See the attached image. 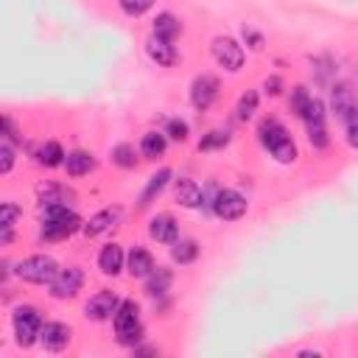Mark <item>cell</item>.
Instances as JSON below:
<instances>
[{
    "instance_id": "cell-36",
    "label": "cell",
    "mask_w": 358,
    "mask_h": 358,
    "mask_svg": "<svg viewBox=\"0 0 358 358\" xmlns=\"http://www.w3.org/2000/svg\"><path fill=\"white\" fill-rule=\"evenodd\" d=\"M168 134L173 140H185L188 137V123L185 120H168Z\"/></svg>"
},
{
    "instance_id": "cell-34",
    "label": "cell",
    "mask_w": 358,
    "mask_h": 358,
    "mask_svg": "<svg viewBox=\"0 0 358 358\" xmlns=\"http://www.w3.org/2000/svg\"><path fill=\"white\" fill-rule=\"evenodd\" d=\"M227 140H230L227 132H210V134L199 143V148H205V151H208V148H221V146H227Z\"/></svg>"
},
{
    "instance_id": "cell-7",
    "label": "cell",
    "mask_w": 358,
    "mask_h": 358,
    "mask_svg": "<svg viewBox=\"0 0 358 358\" xmlns=\"http://www.w3.org/2000/svg\"><path fill=\"white\" fill-rule=\"evenodd\" d=\"M81 283H84V272H81L79 266H68V269H62V272L56 274V280L51 283V294H54L56 299L76 297L79 288H81Z\"/></svg>"
},
{
    "instance_id": "cell-35",
    "label": "cell",
    "mask_w": 358,
    "mask_h": 358,
    "mask_svg": "<svg viewBox=\"0 0 358 358\" xmlns=\"http://www.w3.org/2000/svg\"><path fill=\"white\" fill-rule=\"evenodd\" d=\"M344 123H347V143H350L352 148H358V112L350 115Z\"/></svg>"
},
{
    "instance_id": "cell-9",
    "label": "cell",
    "mask_w": 358,
    "mask_h": 358,
    "mask_svg": "<svg viewBox=\"0 0 358 358\" xmlns=\"http://www.w3.org/2000/svg\"><path fill=\"white\" fill-rule=\"evenodd\" d=\"M118 308H120V299H118V294H115V291H98V294H93V297H90V302H87V308H84V313H87V319L104 322V319H109Z\"/></svg>"
},
{
    "instance_id": "cell-18",
    "label": "cell",
    "mask_w": 358,
    "mask_h": 358,
    "mask_svg": "<svg viewBox=\"0 0 358 358\" xmlns=\"http://www.w3.org/2000/svg\"><path fill=\"white\" fill-rule=\"evenodd\" d=\"M65 168H68L70 176H84V173H90L95 168V159L87 151H70L65 157Z\"/></svg>"
},
{
    "instance_id": "cell-26",
    "label": "cell",
    "mask_w": 358,
    "mask_h": 358,
    "mask_svg": "<svg viewBox=\"0 0 358 358\" xmlns=\"http://www.w3.org/2000/svg\"><path fill=\"white\" fill-rule=\"evenodd\" d=\"M255 109H258V93L255 90H247L244 95H241V101H238V118L241 120H249L252 115H255Z\"/></svg>"
},
{
    "instance_id": "cell-38",
    "label": "cell",
    "mask_w": 358,
    "mask_h": 358,
    "mask_svg": "<svg viewBox=\"0 0 358 358\" xmlns=\"http://www.w3.org/2000/svg\"><path fill=\"white\" fill-rule=\"evenodd\" d=\"M263 87H266V93H269V95H277V93H280V79H277V76H274V79H266V84H263Z\"/></svg>"
},
{
    "instance_id": "cell-8",
    "label": "cell",
    "mask_w": 358,
    "mask_h": 358,
    "mask_svg": "<svg viewBox=\"0 0 358 358\" xmlns=\"http://www.w3.org/2000/svg\"><path fill=\"white\" fill-rule=\"evenodd\" d=\"M219 98V79L210 76V73H202L194 79L191 84V101L196 109H208L213 101Z\"/></svg>"
},
{
    "instance_id": "cell-32",
    "label": "cell",
    "mask_w": 358,
    "mask_h": 358,
    "mask_svg": "<svg viewBox=\"0 0 358 358\" xmlns=\"http://www.w3.org/2000/svg\"><path fill=\"white\" fill-rule=\"evenodd\" d=\"M308 137H311V146L313 148H325L327 146V129H325V123L308 126Z\"/></svg>"
},
{
    "instance_id": "cell-24",
    "label": "cell",
    "mask_w": 358,
    "mask_h": 358,
    "mask_svg": "<svg viewBox=\"0 0 358 358\" xmlns=\"http://www.w3.org/2000/svg\"><path fill=\"white\" fill-rule=\"evenodd\" d=\"M112 221H115V216H112L109 210H104V213H95V216H93V219L84 224V235L95 238V235H101V233H104V230H107Z\"/></svg>"
},
{
    "instance_id": "cell-27",
    "label": "cell",
    "mask_w": 358,
    "mask_h": 358,
    "mask_svg": "<svg viewBox=\"0 0 358 358\" xmlns=\"http://www.w3.org/2000/svg\"><path fill=\"white\" fill-rule=\"evenodd\" d=\"M112 159H115L120 168H134V162H137V157H134V148H132L129 143H120V146L112 151Z\"/></svg>"
},
{
    "instance_id": "cell-1",
    "label": "cell",
    "mask_w": 358,
    "mask_h": 358,
    "mask_svg": "<svg viewBox=\"0 0 358 358\" xmlns=\"http://www.w3.org/2000/svg\"><path fill=\"white\" fill-rule=\"evenodd\" d=\"M79 227H81V219H79L73 210H68V205H65V202L45 205L42 238H48V241H62V238L73 235Z\"/></svg>"
},
{
    "instance_id": "cell-21",
    "label": "cell",
    "mask_w": 358,
    "mask_h": 358,
    "mask_svg": "<svg viewBox=\"0 0 358 358\" xmlns=\"http://www.w3.org/2000/svg\"><path fill=\"white\" fill-rule=\"evenodd\" d=\"M140 151H143V157H148V159L162 157V151H165V134H159V132H148V134H143V140H140Z\"/></svg>"
},
{
    "instance_id": "cell-23",
    "label": "cell",
    "mask_w": 358,
    "mask_h": 358,
    "mask_svg": "<svg viewBox=\"0 0 358 358\" xmlns=\"http://www.w3.org/2000/svg\"><path fill=\"white\" fill-rule=\"evenodd\" d=\"M65 151H62V146L56 143V140H51V143H45L42 148H40V162L42 165H48V168H56V165H62L65 162Z\"/></svg>"
},
{
    "instance_id": "cell-22",
    "label": "cell",
    "mask_w": 358,
    "mask_h": 358,
    "mask_svg": "<svg viewBox=\"0 0 358 358\" xmlns=\"http://www.w3.org/2000/svg\"><path fill=\"white\" fill-rule=\"evenodd\" d=\"M171 255H173L176 263H191V260H196V255H199V244H196V241H173Z\"/></svg>"
},
{
    "instance_id": "cell-2",
    "label": "cell",
    "mask_w": 358,
    "mask_h": 358,
    "mask_svg": "<svg viewBox=\"0 0 358 358\" xmlns=\"http://www.w3.org/2000/svg\"><path fill=\"white\" fill-rule=\"evenodd\" d=\"M115 333H118V341L126 344V347H134L143 336V325H140V308L137 302L126 299L120 302V308L115 311Z\"/></svg>"
},
{
    "instance_id": "cell-14",
    "label": "cell",
    "mask_w": 358,
    "mask_h": 358,
    "mask_svg": "<svg viewBox=\"0 0 358 358\" xmlns=\"http://www.w3.org/2000/svg\"><path fill=\"white\" fill-rule=\"evenodd\" d=\"M40 341L45 344V350H54V352H56V350L68 347V341H70V327L62 325V322H48V325H42Z\"/></svg>"
},
{
    "instance_id": "cell-12",
    "label": "cell",
    "mask_w": 358,
    "mask_h": 358,
    "mask_svg": "<svg viewBox=\"0 0 358 358\" xmlns=\"http://www.w3.org/2000/svg\"><path fill=\"white\" fill-rule=\"evenodd\" d=\"M146 51H148V56H151L159 68H171V65H176V59H179V54H176V48L171 45V40H162V37H151V40L146 42Z\"/></svg>"
},
{
    "instance_id": "cell-28",
    "label": "cell",
    "mask_w": 358,
    "mask_h": 358,
    "mask_svg": "<svg viewBox=\"0 0 358 358\" xmlns=\"http://www.w3.org/2000/svg\"><path fill=\"white\" fill-rule=\"evenodd\" d=\"M302 120H305L308 126H316V123H325V104H322V101H316V98H311V104H308V109H305V115H302Z\"/></svg>"
},
{
    "instance_id": "cell-13",
    "label": "cell",
    "mask_w": 358,
    "mask_h": 358,
    "mask_svg": "<svg viewBox=\"0 0 358 358\" xmlns=\"http://www.w3.org/2000/svg\"><path fill=\"white\" fill-rule=\"evenodd\" d=\"M148 235H151L154 241H159V244H173V241H176V235H179V227H176L173 216L162 213V216H154V219H151V224H148Z\"/></svg>"
},
{
    "instance_id": "cell-4",
    "label": "cell",
    "mask_w": 358,
    "mask_h": 358,
    "mask_svg": "<svg viewBox=\"0 0 358 358\" xmlns=\"http://www.w3.org/2000/svg\"><path fill=\"white\" fill-rule=\"evenodd\" d=\"M12 322H15V336H17V341H20L23 347L34 344L37 336L42 333V316H40L37 308H29V305L17 308Z\"/></svg>"
},
{
    "instance_id": "cell-20",
    "label": "cell",
    "mask_w": 358,
    "mask_h": 358,
    "mask_svg": "<svg viewBox=\"0 0 358 358\" xmlns=\"http://www.w3.org/2000/svg\"><path fill=\"white\" fill-rule=\"evenodd\" d=\"M154 272V258L146 249H132L129 255V274L132 277H148Z\"/></svg>"
},
{
    "instance_id": "cell-11",
    "label": "cell",
    "mask_w": 358,
    "mask_h": 358,
    "mask_svg": "<svg viewBox=\"0 0 358 358\" xmlns=\"http://www.w3.org/2000/svg\"><path fill=\"white\" fill-rule=\"evenodd\" d=\"M330 101H333V112H336L341 120H347L350 115L358 112V98H355V93H352L347 84H336L333 93H330Z\"/></svg>"
},
{
    "instance_id": "cell-6",
    "label": "cell",
    "mask_w": 358,
    "mask_h": 358,
    "mask_svg": "<svg viewBox=\"0 0 358 358\" xmlns=\"http://www.w3.org/2000/svg\"><path fill=\"white\" fill-rule=\"evenodd\" d=\"M213 210H216V216H219V219H224V221H235V219H241V216L247 213V199H244L238 191L224 188V191H219V194H216Z\"/></svg>"
},
{
    "instance_id": "cell-10",
    "label": "cell",
    "mask_w": 358,
    "mask_h": 358,
    "mask_svg": "<svg viewBox=\"0 0 358 358\" xmlns=\"http://www.w3.org/2000/svg\"><path fill=\"white\" fill-rule=\"evenodd\" d=\"M258 134H260V143L274 154L277 148H283L286 143H291V137H288V132H286V126L283 123H277L274 118H266L263 123H260V129H258Z\"/></svg>"
},
{
    "instance_id": "cell-15",
    "label": "cell",
    "mask_w": 358,
    "mask_h": 358,
    "mask_svg": "<svg viewBox=\"0 0 358 358\" xmlns=\"http://www.w3.org/2000/svg\"><path fill=\"white\" fill-rule=\"evenodd\" d=\"M173 199L182 208H199L202 205V188L194 182V179H176Z\"/></svg>"
},
{
    "instance_id": "cell-29",
    "label": "cell",
    "mask_w": 358,
    "mask_h": 358,
    "mask_svg": "<svg viewBox=\"0 0 358 358\" xmlns=\"http://www.w3.org/2000/svg\"><path fill=\"white\" fill-rule=\"evenodd\" d=\"M151 6H154V0H120V9H123L129 17H140V15H146Z\"/></svg>"
},
{
    "instance_id": "cell-30",
    "label": "cell",
    "mask_w": 358,
    "mask_h": 358,
    "mask_svg": "<svg viewBox=\"0 0 358 358\" xmlns=\"http://www.w3.org/2000/svg\"><path fill=\"white\" fill-rule=\"evenodd\" d=\"M17 219H20V208L17 205L6 202L3 208H0V230H12Z\"/></svg>"
},
{
    "instance_id": "cell-3",
    "label": "cell",
    "mask_w": 358,
    "mask_h": 358,
    "mask_svg": "<svg viewBox=\"0 0 358 358\" xmlns=\"http://www.w3.org/2000/svg\"><path fill=\"white\" fill-rule=\"evenodd\" d=\"M15 272H17V277L26 280V283H40V286H45V283H54L62 269H59L56 260L48 258V255H31V258L20 260Z\"/></svg>"
},
{
    "instance_id": "cell-25",
    "label": "cell",
    "mask_w": 358,
    "mask_h": 358,
    "mask_svg": "<svg viewBox=\"0 0 358 358\" xmlns=\"http://www.w3.org/2000/svg\"><path fill=\"white\" fill-rule=\"evenodd\" d=\"M168 286H171V272H168V269H154V272L148 274V294H151V297L165 294Z\"/></svg>"
},
{
    "instance_id": "cell-31",
    "label": "cell",
    "mask_w": 358,
    "mask_h": 358,
    "mask_svg": "<svg viewBox=\"0 0 358 358\" xmlns=\"http://www.w3.org/2000/svg\"><path fill=\"white\" fill-rule=\"evenodd\" d=\"M308 104H311V95H308V90L305 87H297L294 90V95H291V109H294V115H305V109H308Z\"/></svg>"
},
{
    "instance_id": "cell-5",
    "label": "cell",
    "mask_w": 358,
    "mask_h": 358,
    "mask_svg": "<svg viewBox=\"0 0 358 358\" xmlns=\"http://www.w3.org/2000/svg\"><path fill=\"white\" fill-rule=\"evenodd\" d=\"M213 56L230 73L241 70V65H244V48L235 40H230V37H216L213 40Z\"/></svg>"
},
{
    "instance_id": "cell-19",
    "label": "cell",
    "mask_w": 358,
    "mask_h": 358,
    "mask_svg": "<svg viewBox=\"0 0 358 358\" xmlns=\"http://www.w3.org/2000/svg\"><path fill=\"white\" fill-rule=\"evenodd\" d=\"M179 34H182V23H179L173 15H168V12L157 15V20H154V37H162V40H171L173 42V37H179Z\"/></svg>"
},
{
    "instance_id": "cell-33",
    "label": "cell",
    "mask_w": 358,
    "mask_h": 358,
    "mask_svg": "<svg viewBox=\"0 0 358 358\" xmlns=\"http://www.w3.org/2000/svg\"><path fill=\"white\" fill-rule=\"evenodd\" d=\"M12 165H15V148H12V143L6 140L3 146H0V173H9Z\"/></svg>"
},
{
    "instance_id": "cell-16",
    "label": "cell",
    "mask_w": 358,
    "mask_h": 358,
    "mask_svg": "<svg viewBox=\"0 0 358 358\" xmlns=\"http://www.w3.org/2000/svg\"><path fill=\"white\" fill-rule=\"evenodd\" d=\"M98 266L104 274H118L123 269V249L118 244H107L98 255Z\"/></svg>"
},
{
    "instance_id": "cell-37",
    "label": "cell",
    "mask_w": 358,
    "mask_h": 358,
    "mask_svg": "<svg viewBox=\"0 0 358 358\" xmlns=\"http://www.w3.org/2000/svg\"><path fill=\"white\" fill-rule=\"evenodd\" d=\"M244 40H249V42H252V45H249L252 51H260V48H263V37H260V34H255L252 29H244Z\"/></svg>"
},
{
    "instance_id": "cell-17",
    "label": "cell",
    "mask_w": 358,
    "mask_h": 358,
    "mask_svg": "<svg viewBox=\"0 0 358 358\" xmlns=\"http://www.w3.org/2000/svg\"><path fill=\"white\" fill-rule=\"evenodd\" d=\"M168 179H171V171H168V168H162L159 173H154V176L148 179V185H146L143 194H140V208H148V205L154 202V196H159V194L165 191Z\"/></svg>"
}]
</instances>
